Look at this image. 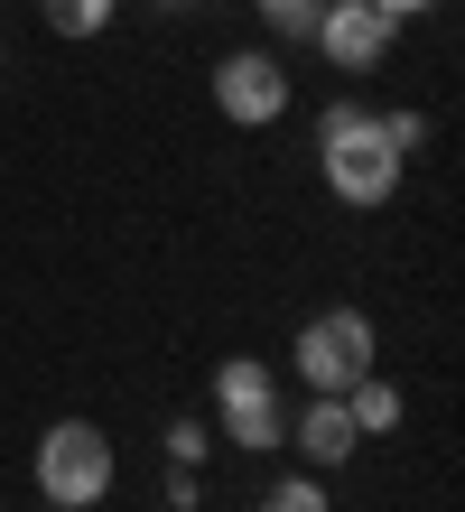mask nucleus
Wrapping results in <instances>:
<instances>
[{
	"label": "nucleus",
	"instance_id": "f257e3e1",
	"mask_svg": "<svg viewBox=\"0 0 465 512\" xmlns=\"http://www.w3.org/2000/svg\"><path fill=\"white\" fill-rule=\"evenodd\" d=\"M400 149L382 131V112L372 103H326L317 112V177H326V196L335 205H354V215H372V205H391L400 196Z\"/></svg>",
	"mask_w": 465,
	"mask_h": 512
},
{
	"label": "nucleus",
	"instance_id": "f03ea898",
	"mask_svg": "<svg viewBox=\"0 0 465 512\" xmlns=\"http://www.w3.org/2000/svg\"><path fill=\"white\" fill-rule=\"evenodd\" d=\"M28 475H38L47 512H103L112 485H121V447H112V429H93V419H47Z\"/></svg>",
	"mask_w": 465,
	"mask_h": 512
},
{
	"label": "nucleus",
	"instance_id": "7ed1b4c3",
	"mask_svg": "<svg viewBox=\"0 0 465 512\" xmlns=\"http://www.w3.org/2000/svg\"><path fill=\"white\" fill-rule=\"evenodd\" d=\"M372 354H382V336H372V317L363 308H317L298 326V345H289V373L307 391H345L372 373Z\"/></svg>",
	"mask_w": 465,
	"mask_h": 512
},
{
	"label": "nucleus",
	"instance_id": "20e7f679",
	"mask_svg": "<svg viewBox=\"0 0 465 512\" xmlns=\"http://www.w3.org/2000/svg\"><path fill=\"white\" fill-rule=\"evenodd\" d=\"M214 438L252 447V457L289 438V401H279V382L252 364V354H224V364H214Z\"/></svg>",
	"mask_w": 465,
	"mask_h": 512
},
{
	"label": "nucleus",
	"instance_id": "39448f33",
	"mask_svg": "<svg viewBox=\"0 0 465 512\" xmlns=\"http://www.w3.org/2000/svg\"><path fill=\"white\" fill-rule=\"evenodd\" d=\"M289 103H298V84H289V66H279L270 47H233V56H214V112H224L233 131H270V122H289Z\"/></svg>",
	"mask_w": 465,
	"mask_h": 512
},
{
	"label": "nucleus",
	"instance_id": "423d86ee",
	"mask_svg": "<svg viewBox=\"0 0 465 512\" xmlns=\"http://www.w3.org/2000/svg\"><path fill=\"white\" fill-rule=\"evenodd\" d=\"M391 38L400 28L372 10V0H317V28H307V47H317L335 75H372L391 56Z\"/></svg>",
	"mask_w": 465,
	"mask_h": 512
},
{
	"label": "nucleus",
	"instance_id": "0eeeda50",
	"mask_svg": "<svg viewBox=\"0 0 465 512\" xmlns=\"http://www.w3.org/2000/svg\"><path fill=\"white\" fill-rule=\"evenodd\" d=\"M279 447H298L307 475H345L363 457V429H354V410L335 401V391H307V410L289 419V438H279Z\"/></svg>",
	"mask_w": 465,
	"mask_h": 512
},
{
	"label": "nucleus",
	"instance_id": "6e6552de",
	"mask_svg": "<svg viewBox=\"0 0 465 512\" xmlns=\"http://www.w3.org/2000/svg\"><path fill=\"white\" fill-rule=\"evenodd\" d=\"M335 401L354 410V429H363V438H391L400 419H410V401H400V382H382V373H363V382H345V391H335Z\"/></svg>",
	"mask_w": 465,
	"mask_h": 512
},
{
	"label": "nucleus",
	"instance_id": "1a4fd4ad",
	"mask_svg": "<svg viewBox=\"0 0 465 512\" xmlns=\"http://www.w3.org/2000/svg\"><path fill=\"white\" fill-rule=\"evenodd\" d=\"M38 19L56 28V38H103V28L121 19V0H38Z\"/></svg>",
	"mask_w": 465,
	"mask_h": 512
},
{
	"label": "nucleus",
	"instance_id": "9d476101",
	"mask_svg": "<svg viewBox=\"0 0 465 512\" xmlns=\"http://www.w3.org/2000/svg\"><path fill=\"white\" fill-rule=\"evenodd\" d=\"M261 512H335V494H326V475H279V485H261Z\"/></svg>",
	"mask_w": 465,
	"mask_h": 512
},
{
	"label": "nucleus",
	"instance_id": "9b49d317",
	"mask_svg": "<svg viewBox=\"0 0 465 512\" xmlns=\"http://www.w3.org/2000/svg\"><path fill=\"white\" fill-rule=\"evenodd\" d=\"M159 447H168V466H205L214 457V429H205V419H168Z\"/></svg>",
	"mask_w": 465,
	"mask_h": 512
},
{
	"label": "nucleus",
	"instance_id": "f8f14e48",
	"mask_svg": "<svg viewBox=\"0 0 465 512\" xmlns=\"http://www.w3.org/2000/svg\"><path fill=\"white\" fill-rule=\"evenodd\" d=\"M261 19H270V38H307L317 28V0H261Z\"/></svg>",
	"mask_w": 465,
	"mask_h": 512
},
{
	"label": "nucleus",
	"instance_id": "ddd939ff",
	"mask_svg": "<svg viewBox=\"0 0 465 512\" xmlns=\"http://www.w3.org/2000/svg\"><path fill=\"white\" fill-rule=\"evenodd\" d=\"M205 503V475L196 466H168V512H196Z\"/></svg>",
	"mask_w": 465,
	"mask_h": 512
},
{
	"label": "nucleus",
	"instance_id": "4468645a",
	"mask_svg": "<svg viewBox=\"0 0 465 512\" xmlns=\"http://www.w3.org/2000/svg\"><path fill=\"white\" fill-rule=\"evenodd\" d=\"M382 131H391V149H400V159H410V149L428 140V122H419V112H382Z\"/></svg>",
	"mask_w": 465,
	"mask_h": 512
},
{
	"label": "nucleus",
	"instance_id": "2eb2a0df",
	"mask_svg": "<svg viewBox=\"0 0 465 512\" xmlns=\"http://www.w3.org/2000/svg\"><path fill=\"white\" fill-rule=\"evenodd\" d=\"M372 10H382V19L400 28V19H428V10H438V0H372Z\"/></svg>",
	"mask_w": 465,
	"mask_h": 512
}]
</instances>
